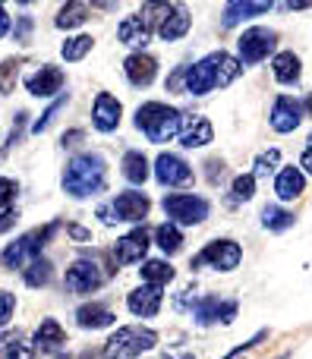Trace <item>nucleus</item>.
<instances>
[{
  "label": "nucleus",
  "instance_id": "f257e3e1",
  "mask_svg": "<svg viewBox=\"0 0 312 359\" xmlns=\"http://www.w3.org/2000/svg\"><path fill=\"white\" fill-rule=\"evenodd\" d=\"M240 69H243L240 57L227 54V50H215L186 69V95H208L215 88H227L240 76Z\"/></svg>",
  "mask_w": 312,
  "mask_h": 359
},
{
  "label": "nucleus",
  "instance_id": "f03ea898",
  "mask_svg": "<svg viewBox=\"0 0 312 359\" xmlns=\"http://www.w3.org/2000/svg\"><path fill=\"white\" fill-rule=\"evenodd\" d=\"M107 186V164L101 155L95 151H86V155H76L73 161L63 170V189L73 198H88L104 192Z\"/></svg>",
  "mask_w": 312,
  "mask_h": 359
},
{
  "label": "nucleus",
  "instance_id": "7ed1b4c3",
  "mask_svg": "<svg viewBox=\"0 0 312 359\" xmlns=\"http://www.w3.org/2000/svg\"><path fill=\"white\" fill-rule=\"evenodd\" d=\"M136 126L149 136V142L161 145L170 142L183 130V114L170 104H161V101H149L136 111Z\"/></svg>",
  "mask_w": 312,
  "mask_h": 359
},
{
  "label": "nucleus",
  "instance_id": "20e7f679",
  "mask_svg": "<svg viewBox=\"0 0 312 359\" xmlns=\"http://www.w3.org/2000/svg\"><path fill=\"white\" fill-rule=\"evenodd\" d=\"M57 233V224H48V227H35L29 230V233H22L16 243H10V246L0 252V262H4V268H13V271H25V268L32 265V262L41 259V249L48 246V240Z\"/></svg>",
  "mask_w": 312,
  "mask_h": 359
},
{
  "label": "nucleus",
  "instance_id": "39448f33",
  "mask_svg": "<svg viewBox=\"0 0 312 359\" xmlns=\"http://www.w3.org/2000/svg\"><path fill=\"white\" fill-rule=\"evenodd\" d=\"M158 347V334L151 328H117L104 344V359H136Z\"/></svg>",
  "mask_w": 312,
  "mask_h": 359
},
{
  "label": "nucleus",
  "instance_id": "423d86ee",
  "mask_svg": "<svg viewBox=\"0 0 312 359\" xmlns=\"http://www.w3.org/2000/svg\"><path fill=\"white\" fill-rule=\"evenodd\" d=\"M208 202L202 196H193V192H170L164 196V215L170 217V224H183V227H193V224H202L208 217Z\"/></svg>",
  "mask_w": 312,
  "mask_h": 359
},
{
  "label": "nucleus",
  "instance_id": "0eeeda50",
  "mask_svg": "<svg viewBox=\"0 0 312 359\" xmlns=\"http://www.w3.org/2000/svg\"><path fill=\"white\" fill-rule=\"evenodd\" d=\"M240 262H243V249H240V243H233V240H215V243H208V246L202 249L199 255H196L189 268L208 265V268H215V271H233Z\"/></svg>",
  "mask_w": 312,
  "mask_h": 359
},
{
  "label": "nucleus",
  "instance_id": "6e6552de",
  "mask_svg": "<svg viewBox=\"0 0 312 359\" xmlns=\"http://www.w3.org/2000/svg\"><path fill=\"white\" fill-rule=\"evenodd\" d=\"M275 44H278V35L271 29H262V25L246 29L243 35H240V41H237L240 63H243V67H256V63H262L265 57L275 50Z\"/></svg>",
  "mask_w": 312,
  "mask_h": 359
},
{
  "label": "nucleus",
  "instance_id": "1a4fd4ad",
  "mask_svg": "<svg viewBox=\"0 0 312 359\" xmlns=\"http://www.w3.org/2000/svg\"><path fill=\"white\" fill-rule=\"evenodd\" d=\"M107 274L101 271L98 262L92 259H76L73 265L67 268V278H63V284H67L69 293H95L101 284H104Z\"/></svg>",
  "mask_w": 312,
  "mask_h": 359
},
{
  "label": "nucleus",
  "instance_id": "9d476101",
  "mask_svg": "<svg viewBox=\"0 0 312 359\" xmlns=\"http://www.w3.org/2000/svg\"><path fill=\"white\" fill-rule=\"evenodd\" d=\"M111 208H114V217H117V221L139 224V221H145V217H149L151 202H149V196H145V192L130 189V192H120V196L111 202Z\"/></svg>",
  "mask_w": 312,
  "mask_h": 359
},
{
  "label": "nucleus",
  "instance_id": "9b49d317",
  "mask_svg": "<svg viewBox=\"0 0 312 359\" xmlns=\"http://www.w3.org/2000/svg\"><path fill=\"white\" fill-rule=\"evenodd\" d=\"M120 117H123V104L114 98L111 92H98L92 104V123L98 133H114L120 126Z\"/></svg>",
  "mask_w": 312,
  "mask_h": 359
},
{
  "label": "nucleus",
  "instance_id": "f8f14e48",
  "mask_svg": "<svg viewBox=\"0 0 312 359\" xmlns=\"http://www.w3.org/2000/svg\"><path fill=\"white\" fill-rule=\"evenodd\" d=\"M271 130L275 133H294L297 126L303 123V104L300 101H294L290 95H281V98H275V104H271Z\"/></svg>",
  "mask_w": 312,
  "mask_h": 359
},
{
  "label": "nucleus",
  "instance_id": "ddd939ff",
  "mask_svg": "<svg viewBox=\"0 0 312 359\" xmlns=\"http://www.w3.org/2000/svg\"><path fill=\"white\" fill-rule=\"evenodd\" d=\"M149 233H145V227H136L130 230L126 236H120L117 246H114V259L120 262V265H136V262L145 259V252H149Z\"/></svg>",
  "mask_w": 312,
  "mask_h": 359
},
{
  "label": "nucleus",
  "instance_id": "4468645a",
  "mask_svg": "<svg viewBox=\"0 0 312 359\" xmlns=\"http://www.w3.org/2000/svg\"><path fill=\"white\" fill-rule=\"evenodd\" d=\"M155 177L161 186H183L193 180V168H189L180 155L164 151V155H158V161H155Z\"/></svg>",
  "mask_w": 312,
  "mask_h": 359
},
{
  "label": "nucleus",
  "instance_id": "2eb2a0df",
  "mask_svg": "<svg viewBox=\"0 0 312 359\" xmlns=\"http://www.w3.org/2000/svg\"><path fill=\"white\" fill-rule=\"evenodd\" d=\"M25 88L35 98H54L57 92H63V69L54 67V63H44L38 73H32L25 79Z\"/></svg>",
  "mask_w": 312,
  "mask_h": 359
},
{
  "label": "nucleus",
  "instance_id": "dca6fc26",
  "mask_svg": "<svg viewBox=\"0 0 312 359\" xmlns=\"http://www.w3.org/2000/svg\"><path fill=\"white\" fill-rule=\"evenodd\" d=\"M123 73H126V79H130L136 88H145V86H151V82H155L158 60L151 54H145V50H136V54H130L123 60Z\"/></svg>",
  "mask_w": 312,
  "mask_h": 359
},
{
  "label": "nucleus",
  "instance_id": "f3484780",
  "mask_svg": "<svg viewBox=\"0 0 312 359\" xmlns=\"http://www.w3.org/2000/svg\"><path fill=\"white\" fill-rule=\"evenodd\" d=\"M161 299H164L161 287L142 284V287H136V290L126 297V309H130L133 316H139V318H151V316H158V309H161Z\"/></svg>",
  "mask_w": 312,
  "mask_h": 359
},
{
  "label": "nucleus",
  "instance_id": "a211bd4d",
  "mask_svg": "<svg viewBox=\"0 0 312 359\" xmlns=\"http://www.w3.org/2000/svg\"><path fill=\"white\" fill-rule=\"evenodd\" d=\"M271 10V0H233L221 10V25L224 29H233V25L246 22L252 16H262V13Z\"/></svg>",
  "mask_w": 312,
  "mask_h": 359
},
{
  "label": "nucleus",
  "instance_id": "6ab92c4d",
  "mask_svg": "<svg viewBox=\"0 0 312 359\" xmlns=\"http://www.w3.org/2000/svg\"><path fill=\"white\" fill-rule=\"evenodd\" d=\"M151 32H155V29H151V25L142 19V13H136V16H126L123 22L117 25V38H120V41H123L126 48H139V50L149 44Z\"/></svg>",
  "mask_w": 312,
  "mask_h": 359
},
{
  "label": "nucleus",
  "instance_id": "aec40b11",
  "mask_svg": "<svg viewBox=\"0 0 312 359\" xmlns=\"http://www.w3.org/2000/svg\"><path fill=\"white\" fill-rule=\"evenodd\" d=\"M306 189V177H303L300 168H281L275 177V192L281 202H294V198L303 196Z\"/></svg>",
  "mask_w": 312,
  "mask_h": 359
},
{
  "label": "nucleus",
  "instance_id": "412c9836",
  "mask_svg": "<svg viewBox=\"0 0 312 359\" xmlns=\"http://www.w3.org/2000/svg\"><path fill=\"white\" fill-rule=\"evenodd\" d=\"M114 318H117V316H114L104 303H86V306H79V309H76V322H79V328H86V331L111 328Z\"/></svg>",
  "mask_w": 312,
  "mask_h": 359
},
{
  "label": "nucleus",
  "instance_id": "4be33fe9",
  "mask_svg": "<svg viewBox=\"0 0 312 359\" xmlns=\"http://www.w3.org/2000/svg\"><path fill=\"white\" fill-rule=\"evenodd\" d=\"M271 73H275V79L281 82V86H297L303 76V63L294 50H281V54H275V60H271Z\"/></svg>",
  "mask_w": 312,
  "mask_h": 359
},
{
  "label": "nucleus",
  "instance_id": "5701e85b",
  "mask_svg": "<svg viewBox=\"0 0 312 359\" xmlns=\"http://www.w3.org/2000/svg\"><path fill=\"white\" fill-rule=\"evenodd\" d=\"M212 136H215L212 123H208L205 117H193L180 130V145L183 149H205V145L212 142Z\"/></svg>",
  "mask_w": 312,
  "mask_h": 359
},
{
  "label": "nucleus",
  "instance_id": "b1692460",
  "mask_svg": "<svg viewBox=\"0 0 312 359\" xmlns=\"http://www.w3.org/2000/svg\"><path fill=\"white\" fill-rule=\"evenodd\" d=\"M32 344H35V350H41V353H54L57 347H63V344H67V334H63V328L54 322V318H44V322L38 325Z\"/></svg>",
  "mask_w": 312,
  "mask_h": 359
},
{
  "label": "nucleus",
  "instance_id": "393cba45",
  "mask_svg": "<svg viewBox=\"0 0 312 359\" xmlns=\"http://www.w3.org/2000/svg\"><path fill=\"white\" fill-rule=\"evenodd\" d=\"M186 32H189V13L183 10V6H174V10L164 16V22L158 25V38H161V41H180Z\"/></svg>",
  "mask_w": 312,
  "mask_h": 359
},
{
  "label": "nucleus",
  "instance_id": "a878e982",
  "mask_svg": "<svg viewBox=\"0 0 312 359\" xmlns=\"http://www.w3.org/2000/svg\"><path fill=\"white\" fill-rule=\"evenodd\" d=\"M193 318H196V325L199 328H208V325H215V322H221V309H224V299H218V297H199V299H193Z\"/></svg>",
  "mask_w": 312,
  "mask_h": 359
},
{
  "label": "nucleus",
  "instance_id": "bb28decb",
  "mask_svg": "<svg viewBox=\"0 0 312 359\" xmlns=\"http://www.w3.org/2000/svg\"><path fill=\"white\" fill-rule=\"evenodd\" d=\"M120 174H123L130 183H136V186H142L145 180H149V158L142 155V151H126L123 155V161H120Z\"/></svg>",
  "mask_w": 312,
  "mask_h": 359
},
{
  "label": "nucleus",
  "instance_id": "cd10ccee",
  "mask_svg": "<svg viewBox=\"0 0 312 359\" xmlns=\"http://www.w3.org/2000/svg\"><path fill=\"white\" fill-rule=\"evenodd\" d=\"M294 211L281 208V205H265L262 208V227L271 230V233H284V230L294 227Z\"/></svg>",
  "mask_w": 312,
  "mask_h": 359
},
{
  "label": "nucleus",
  "instance_id": "c85d7f7f",
  "mask_svg": "<svg viewBox=\"0 0 312 359\" xmlns=\"http://www.w3.org/2000/svg\"><path fill=\"white\" fill-rule=\"evenodd\" d=\"M139 271H142V280H145V284H151V287H164V284H170V280H174V268H170L164 259L145 262Z\"/></svg>",
  "mask_w": 312,
  "mask_h": 359
},
{
  "label": "nucleus",
  "instance_id": "c756f323",
  "mask_svg": "<svg viewBox=\"0 0 312 359\" xmlns=\"http://www.w3.org/2000/svg\"><path fill=\"white\" fill-rule=\"evenodd\" d=\"M88 19V4H79V0H73V4L60 6V13H57L54 25L57 29H76V25H82Z\"/></svg>",
  "mask_w": 312,
  "mask_h": 359
},
{
  "label": "nucleus",
  "instance_id": "7c9ffc66",
  "mask_svg": "<svg viewBox=\"0 0 312 359\" xmlns=\"http://www.w3.org/2000/svg\"><path fill=\"white\" fill-rule=\"evenodd\" d=\"M155 243L161 246L164 255H177L183 249V233L177 224H161V227H155Z\"/></svg>",
  "mask_w": 312,
  "mask_h": 359
},
{
  "label": "nucleus",
  "instance_id": "2f4dec72",
  "mask_svg": "<svg viewBox=\"0 0 312 359\" xmlns=\"http://www.w3.org/2000/svg\"><path fill=\"white\" fill-rule=\"evenodd\" d=\"M92 48H95L92 35H73V38H67V41H63L60 54H63V60L76 63V60H82V57H86Z\"/></svg>",
  "mask_w": 312,
  "mask_h": 359
},
{
  "label": "nucleus",
  "instance_id": "473e14b6",
  "mask_svg": "<svg viewBox=\"0 0 312 359\" xmlns=\"http://www.w3.org/2000/svg\"><path fill=\"white\" fill-rule=\"evenodd\" d=\"M252 196H256V174H240L231 183V198H227V202L243 205V202H250Z\"/></svg>",
  "mask_w": 312,
  "mask_h": 359
},
{
  "label": "nucleus",
  "instance_id": "72a5a7b5",
  "mask_svg": "<svg viewBox=\"0 0 312 359\" xmlns=\"http://www.w3.org/2000/svg\"><path fill=\"white\" fill-rule=\"evenodd\" d=\"M22 278H25V284L29 287H48L50 278H54V268H50L48 259H38V262H32V265L25 268Z\"/></svg>",
  "mask_w": 312,
  "mask_h": 359
},
{
  "label": "nucleus",
  "instance_id": "f704fd0d",
  "mask_svg": "<svg viewBox=\"0 0 312 359\" xmlns=\"http://www.w3.org/2000/svg\"><path fill=\"white\" fill-rule=\"evenodd\" d=\"M32 356H35V347L25 337L19 334L4 337V359H32Z\"/></svg>",
  "mask_w": 312,
  "mask_h": 359
},
{
  "label": "nucleus",
  "instance_id": "c9c22d12",
  "mask_svg": "<svg viewBox=\"0 0 312 359\" xmlns=\"http://www.w3.org/2000/svg\"><path fill=\"white\" fill-rule=\"evenodd\" d=\"M16 79H19V60L6 57V60L0 63V95H10L13 88H16Z\"/></svg>",
  "mask_w": 312,
  "mask_h": 359
},
{
  "label": "nucleus",
  "instance_id": "e433bc0d",
  "mask_svg": "<svg viewBox=\"0 0 312 359\" xmlns=\"http://www.w3.org/2000/svg\"><path fill=\"white\" fill-rule=\"evenodd\" d=\"M16 192H19L16 180H10V177H0V211L13 208V198H16Z\"/></svg>",
  "mask_w": 312,
  "mask_h": 359
},
{
  "label": "nucleus",
  "instance_id": "4c0bfd02",
  "mask_svg": "<svg viewBox=\"0 0 312 359\" xmlns=\"http://www.w3.org/2000/svg\"><path fill=\"white\" fill-rule=\"evenodd\" d=\"M63 104H67V98H57L54 104H50L48 111L41 114V120H35V126H32V133H44V130H48V126L54 123V117H57V114H60V107H63Z\"/></svg>",
  "mask_w": 312,
  "mask_h": 359
},
{
  "label": "nucleus",
  "instance_id": "58836bf2",
  "mask_svg": "<svg viewBox=\"0 0 312 359\" xmlns=\"http://www.w3.org/2000/svg\"><path fill=\"white\" fill-rule=\"evenodd\" d=\"M13 309H16V297H13V293H6V290H0V331L10 325Z\"/></svg>",
  "mask_w": 312,
  "mask_h": 359
},
{
  "label": "nucleus",
  "instance_id": "ea45409f",
  "mask_svg": "<svg viewBox=\"0 0 312 359\" xmlns=\"http://www.w3.org/2000/svg\"><path fill=\"white\" fill-rule=\"evenodd\" d=\"M278 161H281V151H278V149H271V151H265V155H259V158H256V174H271V170L278 168Z\"/></svg>",
  "mask_w": 312,
  "mask_h": 359
},
{
  "label": "nucleus",
  "instance_id": "a19ab883",
  "mask_svg": "<svg viewBox=\"0 0 312 359\" xmlns=\"http://www.w3.org/2000/svg\"><path fill=\"white\" fill-rule=\"evenodd\" d=\"M265 337H269V331H256V334H252V337H250V341H243V344H240V347H237V350H231V353H227L224 359H237L240 353H250V350H252V347H256V344H262V341H265Z\"/></svg>",
  "mask_w": 312,
  "mask_h": 359
},
{
  "label": "nucleus",
  "instance_id": "79ce46f5",
  "mask_svg": "<svg viewBox=\"0 0 312 359\" xmlns=\"http://www.w3.org/2000/svg\"><path fill=\"white\" fill-rule=\"evenodd\" d=\"M29 32H32V19L29 16H19V25L13 29V35H16V41H29Z\"/></svg>",
  "mask_w": 312,
  "mask_h": 359
},
{
  "label": "nucleus",
  "instance_id": "37998d69",
  "mask_svg": "<svg viewBox=\"0 0 312 359\" xmlns=\"http://www.w3.org/2000/svg\"><path fill=\"white\" fill-rule=\"evenodd\" d=\"M16 217H19V211L16 208H6V211H0V233H6V230L16 224Z\"/></svg>",
  "mask_w": 312,
  "mask_h": 359
},
{
  "label": "nucleus",
  "instance_id": "c03bdc74",
  "mask_svg": "<svg viewBox=\"0 0 312 359\" xmlns=\"http://www.w3.org/2000/svg\"><path fill=\"white\" fill-rule=\"evenodd\" d=\"M237 318V303L233 299H224V309H221V325H231Z\"/></svg>",
  "mask_w": 312,
  "mask_h": 359
},
{
  "label": "nucleus",
  "instance_id": "a18cd8bd",
  "mask_svg": "<svg viewBox=\"0 0 312 359\" xmlns=\"http://www.w3.org/2000/svg\"><path fill=\"white\" fill-rule=\"evenodd\" d=\"M67 233L73 236V240H79V243H88V240H92V233H88L86 227H79V224H69V227H67Z\"/></svg>",
  "mask_w": 312,
  "mask_h": 359
},
{
  "label": "nucleus",
  "instance_id": "49530a36",
  "mask_svg": "<svg viewBox=\"0 0 312 359\" xmlns=\"http://www.w3.org/2000/svg\"><path fill=\"white\" fill-rule=\"evenodd\" d=\"M300 168H303V174H312V149H306L300 155Z\"/></svg>",
  "mask_w": 312,
  "mask_h": 359
},
{
  "label": "nucleus",
  "instance_id": "de8ad7c7",
  "mask_svg": "<svg viewBox=\"0 0 312 359\" xmlns=\"http://www.w3.org/2000/svg\"><path fill=\"white\" fill-rule=\"evenodd\" d=\"M10 32V16H6V10H4V4H0V38Z\"/></svg>",
  "mask_w": 312,
  "mask_h": 359
},
{
  "label": "nucleus",
  "instance_id": "09e8293b",
  "mask_svg": "<svg viewBox=\"0 0 312 359\" xmlns=\"http://www.w3.org/2000/svg\"><path fill=\"white\" fill-rule=\"evenodd\" d=\"M309 0H290V4H284V10H306Z\"/></svg>",
  "mask_w": 312,
  "mask_h": 359
},
{
  "label": "nucleus",
  "instance_id": "8fccbe9b",
  "mask_svg": "<svg viewBox=\"0 0 312 359\" xmlns=\"http://www.w3.org/2000/svg\"><path fill=\"white\" fill-rule=\"evenodd\" d=\"M76 139H82V133H79V130H73L69 136H63V145H76Z\"/></svg>",
  "mask_w": 312,
  "mask_h": 359
},
{
  "label": "nucleus",
  "instance_id": "3c124183",
  "mask_svg": "<svg viewBox=\"0 0 312 359\" xmlns=\"http://www.w3.org/2000/svg\"><path fill=\"white\" fill-rule=\"evenodd\" d=\"M0 359H4V337H0Z\"/></svg>",
  "mask_w": 312,
  "mask_h": 359
},
{
  "label": "nucleus",
  "instance_id": "603ef678",
  "mask_svg": "<svg viewBox=\"0 0 312 359\" xmlns=\"http://www.w3.org/2000/svg\"><path fill=\"white\" fill-rule=\"evenodd\" d=\"M180 359H196V356H193V353H186V356H180Z\"/></svg>",
  "mask_w": 312,
  "mask_h": 359
},
{
  "label": "nucleus",
  "instance_id": "864d4df0",
  "mask_svg": "<svg viewBox=\"0 0 312 359\" xmlns=\"http://www.w3.org/2000/svg\"><path fill=\"white\" fill-rule=\"evenodd\" d=\"M309 149H312V136H309Z\"/></svg>",
  "mask_w": 312,
  "mask_h": 359
},
{
  "label": "nucleus",
  "instance_id": "5fc2aeb1",
  "mask_svg": "<svg viewBox=\"0 0 312 359\" xmlns=\"http://www.w3.org/2000/svg\"><path fill=\"white\" fill-rule=\"evenodd\" d=\"M278 359H287V356H278Z\"/></svg>",
  "mask_w": 312,
  "mask_h": 359
}]
</instances>
